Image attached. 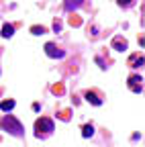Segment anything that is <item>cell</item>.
<instances>
[{"label":"cell","mask_w":145,"mask_h":147,"mask_svg":"<svg viewBox=\"0 0 145 147\" xmlns=\"http://www.w3.org/2000/svg\"><path fill=\"white\" fill-rule=\"evenodd\" d=\"M78 6H80V0H67V2H65V8L67 10H74Z\"/></svg>","instance_id":"9"},{"label":"cell","mask_w":145,"mask_h":147,"mask_svg":"<svg viewBox=\"0 0 145 147\" xmlns=\"http://www.w3.org/2000/svg\"><path fill=\"white\" fill-rule=\"evenodd\" d=\"M86 98H88V102H92V104H102V100L100 98H96V94H90V92H88V94H86Z\"/></svg>","instance_id":"7"},{"label":"cell","mask_w":145,"mask_h":147,"mask_svg":"<svg viewBox=\"0 0 145 147\" xmlns=\"http://www.w3.org/2000/svg\"><path fill=\"white\" fill-rule=\"evenodd\" d=\"M119 4H121V6H129L131 0H119Z\"/></svg>","instance_id":"12"},{"label":"cell","mask_w":145,"mask_h":147,"mask_svg":"<svg viewBox=\"0 0 145 147\" xmlns=\"http://www.w3.org/2000/svg\"><path fill=\"white\" fill-rule=\"evenodd\" d=\"M0 125H2V131H8V133H10V135H14V137H21V135L25 133L23 125L16 121L14 117H10V115H8V117H4Z\"/></svg>","instance_id":"1"},{"label":"cell","mask_w":145,"mask_h":147,"mask_svg":"<svg viewBox=\"0 0 145 147\" xmlns=\"http://www.w3.org/2000/svg\"><path fill=\"white\" fill-rule=\"evenodd\" d=\"M0 108H2L4 113H8V110L14 108V100H2V102H0Z\"/></svg>","instance_id":"5"},{"label":"cell","mask_w":145,"mask_h":147,"mask_svg":"<svg viewBox=\"0 0 145 147\" xmlns=\"http://www.w3.org/2000/svg\"><path fill=\"white\" fill-rule=\"evenodd\" d=\"M82 135H84V137H92V135H94V127H92V125H86L84 131H82Z\"/></svg>","instance_id":"8"},{"label":"cell","mask_w":145,"mask_h":147,"mask_svg":"<svg viewBox=\"0 0 145 147\" xmlns=\"http://www.w3.org/2000/svg\"><path fill=\"white\" fill-rule=\"evenodd\" d=\"M115 47H117L119 51H123V49H125L127 45H125V41H123V43H121V41H115Z\"/></svg>","instance_id":"11"},{"label":"cell","mask_w":145,"mask_h":147,"mask_svg":"<svg viewBox=\"0 0 145 147\" xmlns=\"http://www.w3.org/2000/svg\"><path fill=\"white\" fill-rule=\"evenodd\" d=\"M31 31H33V35H43V33H45V29H43V27H33Z\"/></svg>","instance_id":"10"},{"label":"cell","mask_w":145,"mask_h":147,"mask_svg":"<svg viewBox=\"0 0 145 147\" xmlns=\"http://www.w3.org/2000/svg\"><path fill=\"white\" fill-rule=\"evenodd\" d=\"M129 82H131V88H133L135 92H141V78H139V76H133Z\"/></svg>","instance_id":"4"},{"label":"cell","mask_w":145,"mask_h":147,"mask_svg":"<svg viewBox=\"0 0 145 147\" xmlns=\"http://www.w3.org/2000/svg\"><path fill=\"white\" fill-rule=\"evenodd\" d=\"M14 35V27L12 25H4L2 27V37H6V39H8V37H12Z\"/></svg>","instance_id":"6"},{"label":"cell","mask_w":145,"mask_h":147,"mask_svg":"<svg viewBox=\"0 0 145 147\" xmlns=\"http://www.w3.org/2000/svg\"><path fill=\"white\" fill-rule=\"evenodd\" d=\"M35 131H37V133H35L37 137H39V133H41V131L51 133V131H53V123H51L49 119H39L37 123H35Z\"/></svg>","instance_id":"2"},{"label":"cell","mask_w":145,"mask_h":147,"mask_svg":"<svg viewBox=\"0 0 145 147\" xmlns=\"http://www.w3.org/2000/svg\"><path fill=\"white\" fill-rule=\"evenodd\" d=\"M45 53L49 55V57H63V55H65L63 51H59L53 43H47V45H45Z\"/></svg>","instance_id":"3"}]
</instances>
